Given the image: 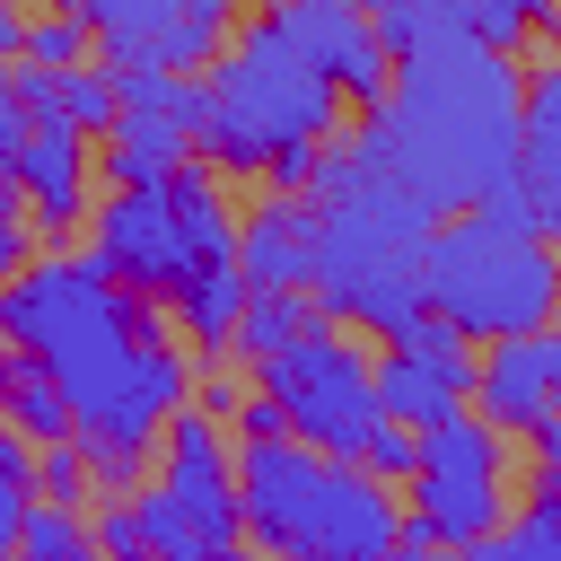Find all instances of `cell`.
I'll list each match as a JSON object with an SVG mask.
<instances>
[{"label": "cell", "mask_w": 561, "mask_h": 561, "mask_svg": "<svg viewBox=\"0 0 561 561\" xmlns=\"http://www.w3.org/2000/svg\"><path fill=\"white\" fill-rule=\"evenodd\" d=\"M0 333L61 386L70 447L96 491H131L149 438L193 394V368L167 333V298L123 289L96 254H26L0 280Z\"/></svg>", "instance_id": "obj_1"}, {"label": "cell", "mask_w": 561, "mask_h": 561, "mask_svg": "<svg viewBox=\"0 0 561 561\" xmlns=\"http://www.w3.org/2000/svg\"><path fill=\"white\" fill-rule=\"evenodd\" d=\"M517 88L526 70L473 35L394 53L386 88L368 96L359 158L394 175L421 210H465L500 175H517Z\"/></svg>", "instance_id": "obj_2"}, {"label": "cell", "mask_w": 561, "mask_h": 561, "mask_svg": "<svg viewBox=\"0 0 561 561\" xmlns=\"http://www.w3.org/2000/svg\"><path fill=\"white\" fill-rule=\"evenodd\" d=\"M307 298L351 333H394L421 307V237L438 210H421L394 175L359 158V140L307 149Z\"/></svg>", "instance_id": "obj_3"}, {"label": "cell", "mask_w": 561, "mask_h": 561, "mask_svg": "<svg viewBox=\"0 0 561 561\" xmlns=\"http://www.w3.org/2000/svg\"><path fill=\"white\" fill-rule=\"evenodd\" d=\"M342 123V88L316 70V53L280 26V9L245 18L219 53H210V79H202V114H193V140L210 149V167L228 175H272L280 158L333 140Z\"/></svg>", "instance_id": "obj_4"}, {"label": "cell", "mask_w": 561, "mask_h": 561, "mask_svg": "<svg viewBox=\"0 0 561 561\" xmlns=\"http://www.w3.org/2000/svg\"><path fill=\"white\" fill-rule=\"evenodd\" d=\"M394 491L351 456H324L289 430H237V526L263 552L307 561H386L394 552Z\"/></svg>", "instance_id": "obj_5"}, {"label": "cell", "mask_w": 561, "mask_h": 561, "mask_svg": "<svg viewBox=\"0 0 561 561\" xmlns=\"http://www.w3.org/2000/svg\"><path fill=\"white\" fill-rule=\"evenodd\" d=\"M552 298H561V263L543 245V228H517V219H491V210H465V219H430L421 237V307L447 316L465 342H500V333H526V324H552Z\"/></svg>", "instance_id": "obj_6"}, {"label": "cell", "mask_w": 561, "mask_h": 561, "mask_svg": "<svg viewBox=\"0 0 561 561\" xmlns=\"http://www.w3.org/2000/svg\"><path fill=\"white\" fill-rule=\"evenodd\" d=\"M228 245H237L228 193H219V175H202L184 158L149 184H114L96 202V263L140 298H167L202 263H228Z\"/></svg>", "instance_id": "obj_7"}, {"label": "cell", "mask_w": 561, "mask_h": 561, "mask_svg": "<svg viewBox=\"0 0 561 561\" xmlns=\"http://www.w3.org/2000/svg\"><path fill=\"white\" fill-rule=\"evenodd\" d=\"M412 517L430 526L438 552H465L473 535H491L508 517V430H491L482 412H438L412 430Z\"/></svg>", "instance_id": "obj_8"}, {"label": "cell", "mask_w": 561, "mask_h": 561, "mask_svg": "<svg viewBox=\"0 0 561 561\" xmlns=\"http://www.w3.org/2000/svg\"><path fill=\"white\" fill-rule=\"evenodd\" d=\"M254 394L272 403V421L324 456H351L359 430L377 421V386H368V351H351V333L324 316L307 333H289L280 351L254 359Z\"/></svg>", "instance_id": "obj_9"}, {"label": "cell", "mask_w": 561, "mask_h": 561, "mask_svg": "<svg viewBox=\"0 0 561 561\" xmlns=\"http://www.w3.org/2000/svg\"><path fill=\"white\" fill-rule=\"evenodd\" d=\"M193 114H202V79L167 70V61H131L114 70V123H105V175L114 184H149L193 149Z\"/></svg>", "instance_id": "obj_10"}, {"label": "cell", "mask_w": 561, "mask_h": 561, "mask_svg": "<svg viewBox=\"0 0 561 561\" xmlns=\"http://www.w3.org/2000/svg\"><path fill=\"white\" fill-rule=\"evenodd\" d=\"M368 386H377V412H386V421L421 430V421H438V412L465 403V386H473V342H465L447 316L412 307V316L386 333V351L368 359Z\"/></svg>", "instance_id": "obj_11"}, {"label": "cell", "mask_w": 561, "mask_h": 561, "mask_svg": "<svg viewBox=\"0 0 561 561\" xmlns=\"http://www.w3.org/2000/svg\"><path fill=\"white\" fill-rule=\"evenodd\" d=\"M167 465H158V491L202 526V543L210 552H237L245 543V526H237V447L219 438V421L210 412H167Z\"/></svg>", "instance_id": "obj_12"}, {"label": "cell", "mask_w": 561, "mask_h": 561, "mask_svg": "<svg viewBox=\"0 0 561 561\" xmlns=\"http://www.w3.org/2000/svg\"><path fill=\"white\" fill-rule=\"evenodd\" d=\"M465 403H473L491 430H508V438L543 430V421H552V403H561V333H552V324L500 333V342H491V359H473Z\"/></svg>", "instance_id": "obj_13"}, {"label": "cell", "mask_w": 561, "mask_h": 561, "mask_svg": "<svg viewBox=\"0 0 561 561\" xmlns=\"http://www.w3.org/2000/svg\"><path fill=\"white\" fill-rule=\"evenodd\" d=\"M280 9V26L316 53V70L351 96V105H368L377 88H386V70H394V53L377 44V26L359 18V0H272Z\"/></svg>", "instance_id": "obj_14"}, {"label": "cell", "mask_w": 561, "mask_h": 561, "mask_svg": "<svg viewBox=\"0 0 561 561\" xmlns=\"http://www.w3.org/2000/svg\"><path fill=\"white\" fill-rule=\"evenodd\" d=\"M88 167H96L88 131H79V123H61V114H35V123H26V140H18V158H9V184H18L26 219L70 228V219L88 210Z\"/></svg>", "instance_id": "obj_15"}, {"label": "cell", "mask_w": 561, "mask_h": 561, "mask_svg": "<svg viewBox=\"0 0 561 561\" xmlns=\"http://www.w3.org/2000/svg\"><path fill=\"white\" fill-rule=\"evenodd\" d=\"M307 193H263L245 219H237V245H228V263L245 272V289H307Z\"/></svg>", "instance_id": "obj_16"}, {"label": "cell", "mask_w": 561, "mask_h": 561, "mask_svg": "<svg viewBox=\"0 0 561 561\" xmlns=\"http://www.w3.org/2000/svg\"><path fill=\"white\" fill-rule=\"evenodd\" d=\"M517 184L535 202V219L552 228L561 219V79L535 70L517 88Z\"/></svg>", "instance_id": "obj_17"}, {"label": "cell", "mask_w": 561, "mask_h": 561, "mask_svg": "<svg viewBox=\"0 0 561 561\" xmlns=\"http://www.w3.org/2000/svg\"><path fill=\"white\" fill-rule=\"evenodd\" d=\"M237 307H245V272L237 263H202L193 280H175L167 289V316H175V333L193 342V351H228V333H237Z\"/></svg>", "instance_id": "obj_18"}, {"label": "cell", "mask_w": 561, "mask_h": 561, "mask_svg": "<svg viewBox=\"0 0 561 561\" xmlns=\"http://www.w3.org/2000/svg\"><path fill=\"white\" fill-rule=\"evenodd\" d=\"M465 561H561V473L543 465V482L526 491V517L517 526L500 517L491 535H473Z\"/></svg>", "instance_id": "obj_19"}, {"label": "cell", "mask_w": 561, "mask_h": 561, "mask_svg": "<svg viewBox=\"0 0 561 561\" xmlns=\"http://www.w3.org/2000/svg\"><path fill=\"white\" fill-rule=\"evenodd\" d=\"M307 324H324V307H316L307 289H245L228 351H237V359H263V351H280V342H289V333H307Z\"/></svg>", "instance_id": "obj_20"}, {"label": "cell", "mask_w": 561, "mask_h": 561, "mask_svg": "<svg viewBox=\"0 0 561 561\" xmlns=\"http://www.w3.org/2000/svg\"><path fill=\"white\" fill-rule=\"evenodd\" d=\"M0 421L26 438V447H44V438H70V403H61V386L18 351L9 359V377H0Z\"/></svg>", "instance_id": "obj_21"}, {"label": "cell", "mask_w": 561, "mask_h": 561, "mask_svg": "<svg viewBox=\"0 0 561 561\" xmlns=\"http://www.w3.org/2000/svg\"><path fill=\"white\" fill-rule=\"evenodd\" d=\"M9 552H35V561H79V552H88V517H79V500L35 491V500H26V517H18V543H9Z\"/></svg>", "instance_id": "obj_22"}, {"label": "cell", "mask_w": 561, "mask_h": 561, "mask_svg": "<svg viewBox=\"0 0 561 561\" xmlns=\"http://www.w3.org/2000/svg\"><path fill=\"white\" fill-rule=\"evenodd\" d=\"M18 61H35V70H70V61H88V18H79L70 0H53L44 18L18 26Z\"/></svg>", "instance_id": "obj_23"}, {"label": "cell", "mask_w": 561, "mask_h": 561, "mask_svg": "<svg viewBox=\"0 0 561 561\" xmlns=\"http://www.w3.org/2000/svg\"><path fill=\"white\" fill-rule=\"evenodd\" d=\"M543 18H552V0H465V35L491 53H517Z\"/></svg>", "instance_id": "obj_24"}, {"label": "cell", "mask_w": 561, "mask_h": 561, "mask_svg": "<svg viewBox=\"0 0 561 561\" xmlns=\"http://www.w3.org/2000/svg\"><path fill=\"white\" fill-rule=\"evenodd\" d=\"M26 500H35V447L0 421V552L18 543V517H26Z\"/></svg>", "instance_id": "obj_25"}, {"label": "cell", "mask_w": 561, "mask_h": 561, "mask_svg": "<svg viewBox=\"0 0 561 561\" xmlns=\"http://www.w3.org/2000/svg\"><path fill=\"white\" fill-rule=\"evenodd\" d=\"M351 465H359V473H377V482H403V473H412V430L377 412V421L359 430V447H351Z\"/></svg>", "instance_id": "obj_26"}, {"label": "cell", "mask_w": 561, "mask_h": 561, "mask_svg": "<svg viewBox=\"0 0 561 561\" xmlns=\"http://www.w3.org/2000/svg\"><path fill=\"white\" fill-rule=\"evenodd\" d=\"M35 491H53V500H88V465H79L70 438H44V447H35Z\"/></svg>", "instance_id": "obj_27"}, {"label": "cell", "mask_w": 561, "mask_h": 561, "mask_svg": "<svg viewBox=\"0 0 561 561\" xmlns=\"http://www.w3.org/2000/svg\"><path fill=\"white\" fill-rule=\"evenodd\" d=\"M26 254H35V219H26V202H18V184L0 175V280H9V272H18Z\"/></svg>", "instance_id": "obj_28"}, {"label": "cell", "mask_w": 561, "mask_h": 561, "mask_svg": "<svg viewBox=\"0 0 561 561\" xmlns=\"http://www.w3.org/2000/svg\"><path fill=\"white\" fill-rule=\"evenodd\" d=\"M96 552H140V517H131V491H105V517L88 526Z\"/></svg>", "instance_id": "obj_29"}, {"label": "cell", "mask_w": 561, "mask_h": 561, "mask_svg": "<svg viewBox=\"0 0 561 561\" xmlns=\"http://www.w3.org/2000/svg\"><path fill=\"white\" fill-rule=\"evenodd\" d=\"M26 123H35V114H26V96H18V79L0 70V175H9V158H18V140H26Z\"/></svg>", "instance_id": "obj_30"}, {"label": "cell", "mask_w": 561, "mask_h": 561, "mask_svg": "<svg viewBox=\"0 0 561 561\" xmlns=\"http://www.w3.org/2000/svg\"><path fill=\"white\" fill-rule=\"evenodd\" d=\"M237 403H245V386H237V377H202V412H210V421H228Z\"/></svg>", "instance_id": "obj_31"}, {"label": "cell", "mask_w": 561, "mask_h": 561, "mask_svg": "<svg viewBox=\"0 0 561 561\" xmlns=\"http://www.w3.org/2000/svg\"><path fill=\"white\" fill-rule=\"evenodd\" d=\"M18 26H26V18H18V9H9V0H0V61H9V53H18Z\"/></svg>", "instance_id": "obj_32"}, {"label": "cell", "mask_w": 561, "mask_h": 561, "mask_svg": "<svg viewBox=\"0 0 561 561\" xmlns=\"http://www.w3.org/2000/svg\"><path fill=\"white\" fill-rule=\"evenodd\" d=\"M9 359H18V342H9V333H0V377H9Z\"/></svg>", "instance_id": "obj_33"}]
</instances>
